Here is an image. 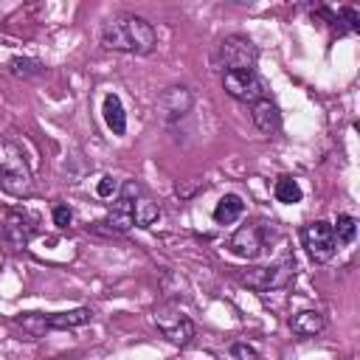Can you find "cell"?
<instances>
[{
    "instance_id": "6da1fadb",
    "label": "cell",
    "mask_w": 360,
    "mask_h": 360,
    "mask_svg": "<svg viewBox=\"0 0 360 360\" xmlns=\"http://www.w3.org/2000/svg\"><path fill=\"white\" fill-rule=\"evenodd\" d=\"M101 45L107 51L146 56L158 45V31L138 14H115L101 25Z\"/></svg>"
},
{
    "instance_id": "7a4b0ae2",
    "label": "cell",
    "mask_w": 360,
    "mask_h": 360,
    "mask_svg": "<svg viewBox=\"0 0 360 360\" xmlns=\"http://www.w3.org/2000/svg\"><path fill=\"white\" fill-rule=\"evenodd\" d=\"M295 278V259L292 256H281L278 262L267 264V267H250L239 273V281L248 284L256 292H270V290H284L290 287Z\"/></svg>"
},
{
    "instance_id": "3957f363",
    "label": "cell",
    "mask_w": 360,
    "mask_h": 360,
    "mask_svg": "<svg viewBox=\"0 0 360 360\" xmlns=\"http://www.w3.org/2000/svg\"><path fill=\"white\" fill-rule=\"evenodd\" d=\"M256 59H259L256 45L248 37H239V34H231V37L219 39V45L214 51V68H219L222 73H228V70H253Z\"/></svg>"
},
{
    "instance_id": "277c9868",
    "label": "cell",
    "mask_w": 360,
    "mask_h": 360,
    "mask_svg": "<svg viewBox=\"0 0 360 360\" xmlns=\"http://www.w3.org/2000/svg\"><path fill=\"white\" fill-rule=\"evenodd\" d=\"M0 186L14 197H22L31 191V174L25 169L20 149L14 146H0Z\"/></svg>"
},
{
    "instance_id": "5b68a950",
    "label": "cell",
    "mask_w": 360,
    "mask_h": 360,
    "mask_svg": "<svg viewBox=\"0 0 360 360\" xmlns=\"http://www.w3.org/2000/svg\"><path fill=\"white\" fill-rule=\"evenodd\" d=\"M155 326H158V332L169 340V343H174V346H186L191 338H194V323H191V318L188 315H183L174 304H160V307H155Z\"/></svg>"
},
{
    "instance_id": "8992f818",
    "label": "cell",
    "mask_w": 360,
    "mask_h": 360,
    "mask_svg": "<svg viewBox=\"0 0 360 360\" xmlns=\"http://www.w3.org/2000/svg\"><path fill=\"white\" fill-rule=\"evenodd\" d=\"M222 87L231 98L245 101V104H256V101L267 98L264 82L259 79L256 70H228V73H222Z\"/></svg>"
},
{
    "instance_id": "52a82bcc",
    "label": "cell",
    "mask_w": 360,
    "mask_h": 360,
    "mask_svg": "<svg viewBox=\"0 0 360 360\" xmlns=\"http://www.w3.org/2000/svg\"><path fill=\"white\" fill-rule=\"evenodd\" d=\"M301 239H304V248H307V253H309L312 262H329V259L335 256V250H338L332 225L323 222V219L309 222V225L301 231Z\"/></svg>"
},
{
    "instance_id": "ba28073f",
    "label": "cell",
    "mask_w": 360,
    "mask_h": 360,
    "mask_svg": "<svg viewBox=\"0 0 360 360\" xmlns=\"http://www.w3.org/2000/svg\"><path fill=\"white\" fill-rule=\"evenodd\" d=\"M141 183L138 180H127L121 188H118V200H115V205H112V211H110V217H107V222L104 225H110V231H115V233H124V231H129L135 222H132V205H135V200L141 197Z\"/></svg>"
},
{
    "instance_id": "9c48e42d",
    "label": "cell",
    "mask_w": 360,
    "mask_h": 360,
    "mask_svg": "<svg viewBox=\"0 0 360 360\" xmlns=\"http://www.w3.org/2000/svg\"><path fill=\"white\" fill-rule=\"evenodd\" d=\"M191 104H194V96L186 84H172L158 96V112L166 124H174L180 118H186Z\"/></svg>"
},
{
    "instance_id": "30bf717a",
    "label": "cell",
    "mask_w": 360,
    "mask_h": 360,
    "mask_svg": "<svg viewBox=\"0 0 360 360\" xmlns=\"http://www.w3.org/2000/svg\"><path fill=\"white\" fill-rule=\"evenodd\" d=\"M3 236H6V242H8L14 250H22V248H28V242L37 236V225H34V219H31L28 214L11 211V214L6 217V222H3Z\"/></svg>"
},
{
    "instance_id": "8fae6325",
    "label": "cell",
    "mask_w": 360,
    "mask_h": 360,
    "mask_svg": "<svg viewBox=\"0 0 360 360\" xmlns=\"http://www.w3.org/2000/svg\"><path fill=\"white\" fill-rule=\"evenodd\" d=\"M262 245H264V239H262L259 225H242V228H236V231L231 233V239H228L231 253L239 256V259H248V262L262 253Z\"/></svg>"
},
{
    "instance_id": "7c38bea8",
    "label": "cell",
    "mask_w": 360,
    "mask_h": 360,
    "mask_svg": "<svg viewBox=\"0 0 360 360\" xmlns=\"http://www.w3.org/2000/svg\"><path fill=\"white\" fill-rule=\"evenodd\" d=\"M250 118L259 127V132H264V135H273V132L281 129V112H278L276 101H270V98H262V101L250 104Z\"/></svg>"
},
{
    "instance_id": "4fadbf2b",
    "label": "cell",
    "mask_w": 360,
    "mask_h": 360,
    "mask_svg": "<svg viewBox=\"0 0 360 360\" xmlns=\"http://www.w3.org/2000/svg\"><path fill=\"white\" fill-rule=\"evenodd\" d=\"M93 321V309L90 307H76L68 312H48L42 315L45 329H73V326H84Z\"/></svg>"
},
{
    "instance_id": "5bb4252c",
    "label": "cell",
    "mask_w": 360,
    "mask_h": 360,
    "mask_svg": "<svg viewBox=\"0 0 360 360\" xmlns=\"http://www.w3.org/2000/svg\"><path fill=\"white\" fill-rule=\"evenodd\" d=\"M290 329L298 338H315V335H321L326 329V318L318 309H301V312H295L290 318Z\"/></svg>"
},
{
    "instance_id": "9a60e30c",
    "label": "cell",
    "mask_w": 360,
    "mask_h": 360,
    "mask_svg": "<svg viewBox=\"0 0 360 360\" xmlns=\"http://www.w3.org/2000/svg\"><path fill=\"white\" fill-rule=\"evenodd\" d=\"M101 112H104V121L112 129V135H124L127 132V112H124V104H121V98L115 93H107L104 96Z\"/></svg>"
},
{
    "instance_id": "2e32d148",
    "label": "cell",
    "mask_w": 360,
    "mask_h": 360,
    "mask_svg": "<svg viewBox=\"0 0 360 360\" xmlns=\"http://www.w3.org/2000/svg\"><path fill=\"white\" fill-rule=\"evenodd\" d=\"M242 211H245L242 197H239V194H225V197H219V202L214 205V219H217L219 225H231V222H236V219L242 217Z\"/></svg>"
},
{
    "instance_id": "e0dca14e",
    "label": "cell",
    "mask_w": 360,
    "mask_h": 360,
    "mask_svg": "<svg viewBox=\"0 0 360 360\" xmlns=\"http://www.w3.org/2000/svg\"><path fill=\"white\" fill-rule=\"evenodd\" d=\"M158 217H160L158 202H152L149 197H138L135 200V205H132V222L138 228H152L158 222Z\"/></svg>"
},
{
    "instance_id": "ac0fdd59",
    "label": "cell",
    "mask_w": 360,
    "mask_h": 360,
    "mask_svg": "<svg viewBox=\"0 0 360 360\" xmlns=\"http://www.w3.org/2000/svg\"><path fill=\"white\" fill-rule=\"evenodd\" d=\"M332 233H335V245H352L357 236V219L352 214H340L332 225Z\"/></svg>"
},
{
    "instance_id": "d6986e66",
    "label": "cell",
    "mask_w": 360,
    "mask_h": 360,
    "mask_svg": "<svg viewBox=\"0 0 360 360\" xmlns=\"http://www.w3.org/2000/svg\"><path fill=\"white\" fill-rule=\"evenodd\" d=\"M273 194H276L278 202L292 205V202L301 200V186H298V180H292V177H278L276 186H273Z\"/></svg>"
},
{
    "instance_id": "ffe728a7",
    "label": "cell",
    "mask_w": 360,
    "mask_h": 360,
    "mask_svg": "<svg viewBox=\"0 0 360 360\" xmlns=\"http://www.w3.org/2000/svg\"><path fill=\"white\" fill-rule=\"evenodd\" d=\"M8 70L17 79H31V76H39L42 73V62L39 59H31V56H14L8 62Z\"/></svg>"
},
{
    "instance_id": "44dd1931",
    "label": "cell",
    "mask_w": 360,
    "mask_h": 360,
    "mask_svg": "<svg viewBox=\"0 0 360 360\" xmlns=\"http://www.w3.org/2000/svg\"><path fill=\"white\" fill-rule=\"evenodd\" d=\"M225 360H259V354H256L253 346H248V343L239 340V343H231V346H228Z\"/></svg>"
},
{
    "instance_id": "7402d4cb",
    "label": "cell",
    "mask_w": 360,
    "mask_h": 360,
    "mask_svg": "<svg viewBox=\"0 0 360 360\" xmlns=\"http://www.w3.org/2000/svg\"><path fill=\"white\" fill-rule=\"evenodd\" d=\"M70 222H73V211H70V205H65V202L53 205V225H56V228H68Z\"/></svg>"
},
{
    "instance_id": "603a6c76",
    "label": "cell",
    "mask_w": 360,
    "mask_h": 360,
    "mask_svg": "<svg viewBox=\"0 0 360 360\" xmlns=\"http://www.w3.org/2000/svg\"><path fill=\"white\" fill-rule=\"evenodd\" d=\"M118 180L115 177H110V174H104L101 180H98V186H96V191H98V197H112V194H118Z\"/></svg>"
}]
</instances>
